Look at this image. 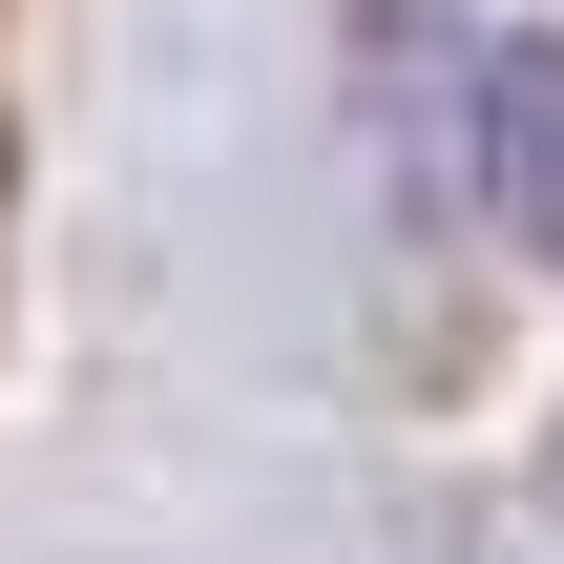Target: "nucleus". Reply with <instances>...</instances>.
Segmentation results:
<instances>
[{
  "instance_id": "nucleus-1",
  "label": "nucleus",
  "mask_w": 564,
  "mask_h": 564,
  "mask_svg": "<svg viewBox=\"0 0 564 564\" xmlns=\"http://www.w3.org/2000/svg\"><path fill=\"white\" fill-rule=\"evenodd\" d=\"M481 167H502V209L564 251V42H502L481 63Z\"/></svg>"
}]
</instances>
